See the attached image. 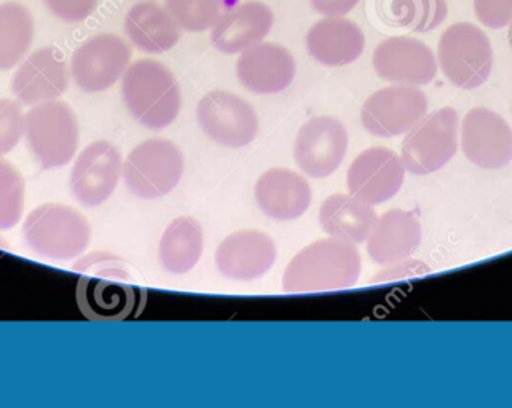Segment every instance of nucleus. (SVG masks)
<instances>
[{
  "mask_svg": "<svg viewBox=\"0 0 512 408\" xmlns=\"http://www.w3.org/2000/svg\"><path fill=\"white\" fill-rule=\"evenodd\" d=\"M361 275L356 244L337 238L315 241L302 249L284 271L283 291L288 294L342 291L355 286Z\"/></svg>",
  "mask_w": 512,
  "mask_h": 408,
  "instance_id": "nucleus-1",
  "label": "nucleus"
},
{
  "mask_svg": "<svg viewBox=\"0 0 512 408\" xmlns=\"http://www.w3.org/2000/svg\"><path fill=\"white\" fill-rule=\"evenodd\" d=\"M122 98L136 122L163 130L181 112V88L173 72L154 59H139L122 77Z\"/></svg>",
  "mask_w": 512,
  "mask_h": 408,
  "instance_id": "nucleus-2",
  "label": "nucleus"
},
{
  "mask_svg": "<svg viewBox=\"0 0 512 408\" xmlns=\"http://www.w3.org/2000/svg\"><path fill=\"white\" fill-rule=\"evenodd\" d=\"M23 236L31 251L40 257L72 260L87 251L91 227L87 217L77 209L47 203L29 212L24 220Z\"/></svg>",
  "mask_w": 512,
  "mask_h": 408,
  "instance_id": "nucleus-3",
  "label": "nucleus"
},
{
  "mask_svg": "<svg viewBox=\"0 0 512 408\" xmlns=\"http://www.w3.org/2000/svg\"><path fill=\"white\" fill-rule=\"evenodd\" d=\"M24 134L29 150L44 169L63 168L79 150V120L74 109L63 101L32 106L26 114Z\"/></svg>",
  "mask_w": 512,
  "mask_h": 408,
  "instance_id": "nucleus-4",
  "label": "nucleus"
},
{
  "mask_svg": "<svg viewBox=\"0 0 512 408\" xmlns=\"http://www.w3.org/2000/svg\"><path fill=\"white\" fill-rule=\"evenodd\" d=\"M184 176V153L168 139H147L123 163V181L142 200H158L173 192Z\"/></svg>",
  "mask_w": 512,
  "mask_h": 408,
  "instance_id": "nucleus-5",
  "label": "nucleus"
},
{
  "mask_svg": "<svg viewBox=\"0 0 512 408\" xmlns=\"http://www.w3.org/2000/svg\"><path fill=\"white\" fill-rule=\"evenodd\" d=\"M460 117L453 107H442L425 117L402 142L404 168L415 176L436 173L455 157L458 150Z\"/></svg>",
  "mask_w": 512,
  "mask_h": 408,
  "instance_id": "nucleus-6",
  "label": "nucleus"
},
{
  "mask_svg": "<svg viewBox=\"0 0 512 408\" xmlns=\"http://www.w3.org/2000/svg\"><path fill=\"white\" fill-rule=\"evenodd\" d=\"M439 64L447 80L461 90L484 85L492 74L493 50L489 37L471 23H458L444 31L438 48Z\"/></svg>",
  "mask_w": 512,
  "mask_h": 408,
  "instance_id": "nucleus-7",
  "label": "nucleus"
},
{
  "mask_svg": "<svg viewBox=\"0 0 512 408\" xmlns=\"http://www.w3.org/2000/svg\"><path fill=\"white\" fill-rule=\"evenodd\" d=\"M197 120L211 141L232 149L249 146L259 133L256 110L230 91L214 90L203 96L198 102Z\"/></svg>",
  "mask_w": 512,
  "mask_h": 408,
  "instance_id": "nucleus-8",
  "label": "nucleus"
},
{
  "mask_svg": "<svg viewBox=\"0 0 512 408\" xmlns=\"http://www.w3.org/2000/svg\"><path fill=\"white\" fill-rule=\"evenodd\" d=\"M131 48L120 36L99 34L85 40L71 58L75 85L85 93L114 87L130 66Z\"/></svg>",
  "mask_w": 512,
  "mask_h": 408,
  "instance_id": "nucleus-9",
  "label": "nucleus"
},
{
  "mask_svg": "<svg viewBox=\"0 0 512 408\" xmlns=\"http://www.w3.org/2000/svg\"><path fill=\"white\" fill-rule=\"evenodd\" d=\"M428 98L409 85L383 88L369 96L361 109V122L377 138L409 133L428 112Z\"/></svg>",
  "mask_w": 512,
  "mask_h": 408,
  "instance_id": "nucleus-10",
  "label": "nucleus"
},
{
  "mask_svg": "<svg viewBox=\"0 0 512 408\" xmlns=\"http://www.w3.org/2000/svg\"><path fill=\"white\" fill-rule=\"evenodd\" d=\"M123 155L109 141L91 142L79 153L71 171V192L87 208H98L112 197L123 176Z\"/></svg>",
  "mask_w": 512,
  "mask_h": 408,
  "instance_id": "nucleus-11",
  "label": "nucleus"
},
{
  "mask_svg": "<svg viewBox=\"0 0 512 408\" xmlns=\"http://www.w3.org/2000/svg\"><path fill=\"white\" fill-rule=\"evenodd\" d=\"M347 150L345 126L337 118L315 117L297 133L294 158L307 176L324 179L339 169Z\"/></svg>",
  "mask_w": 512,
  "mask_h": 408,
  "instance_id": "nucleus-12",
  "label": "nucleus"
},
{
  "mask_svg": "<svg viewBox=\"0 0 512 408\" xmlns=\"http://www.w3.org/2000/svg\"><path fill=\"white\" fill-rule=\"evenodd\" d=\"M461 149L474 166L505 168L512 160L511 126L493 110H469L461 123Z\"/></svg>",
  "mask_w": 512,
  "mask_h": 408,
  "instance_id": "nucleus-13",
  "label": "nucleus"
},
{
  "mask_svg": "<svg viewBox=\"0 0 512 408\" xmlns=\"http://www.w3.org/2000/svg\"><path fill=\"white\" fill-rule=\"evenodd\" d=\"M406 179V168L393 150L371 147L359 153L348 169L351 195L369 204H380L398 195Z\"/></svg>",
  "mask_w": 512,
  "mask_h": 408,
  "instance_id": "nucleus-14",
  "label": "nucleus"
},
{
  "mask_svg": "<svg viewBox=\"0 0 512 408\" xmlns=\"http://www.w3.org/2000/svg\"><path fill=\"white\" fill-rule=\"evenodd\" d=\"M374 67L380 79L409 87L428 85L438 74L433 50L410 37H390L380 42L374 51Z\"/></svg>",
  "mask_w": 512,
  "mask_h": 408,
  "instance_id": "nucleus-15",
  "label": "nucleus"
},
{
  "mask_svg": "<svg viewBox=\"0 0 512 408\" xmlns=\"http://www.w3.org/2000/svg\"><path fill=\"white\" fill-rule=\"evenodd\" d=\"M69 88V69L63 53L56 47L34 51L16 69L12 93L23 106L55 101Z\"/></svg>",
  "mask_w": 512,
  "mask_h": 408,
  "instance_id": "nucleus-16",
  "label": "nucleus"
},
{
  "mask_svg": "<svg viewBox=\"0 0 512 408\" xmlns=\"http://www.w3.org/2000/svg\"><path fill=\"white\" fill-rule=\"evenodd\" d=\"M275 241L259 230L232 233L216 249V267L233 281H254L276 262Z\"/></svg>",
  "mask_w": 512,
  "mask_h": 408,
  "instance_id": "nucleus-17",
  "label": "nucleus"
},
{
  "mask_svg": "<svg viewBox=\"0 0 512 408\" xmlns=\"http://www.w3.org/2000/svg\"><path fill=\"white\" fill-rule=\"evenodd\" d=\"M237 77L246 90L256 95H276L296 77V59L278 44H257L241 53Z\"/></svg>",
  "mask_w": 512,
  "mask_h": 408,
  "instance_id": "nucleus-18",
  "label": "nucleus"
},
{
  "mask_svg": "<svg viewBox=\"0 0 512 408\" xmlns=\"http://www.w3.org/2000/svg\"><path fill=\"white\" fill-rule=\"evenodd\" d=\"M273 28V12L264 2L249 0L222 13L213 26L211 42L225 55H237L260 44Z\"/></svg>",
  "mask_w": 512,
  "mask_h": 408,
  "instance_id": "nucleus-19",
  "label": "nucleus"
},
{
  "mask_svg": "<svg viewBox=\"0 0 512 408\" xmlns=\"http://www.w3.org/2000/svg\"><path fill=\"white\" fill-rule=\"evenodd\" d=\"M312 198L310 184L291 169H268L256 184L260 211L275 220L299 219L310 208Z\"/></svg>",
  "mask_w": 512,
  "mask_h": 408,
  "instance_id": "nucleus-20",
  "label": "nucleus"
},
{
  "mask_svg": "<svg viewBox=\"0 0 512 408\" xmlns=\"http://www.w3.org/2000/svg\"><path fill=\"white\" fill-rule=\"evenodd\" d=\"M422 243V225L415 214L391 209L377 217L374 230L367 238V254L375 263L390 267L409 259Z\"/></svg>",
  "mask_w": 512,
  "mask_h": 408,
  "instance_id": "nucleus-21",
  "label": "nucleus"
},
{
  "mask_svg": "<svg viewBox=\"0 0 512 408\" xmlns=\"http://www.w3.org/2000/svg\"><path fill=\"white\" fill-rule=\"evenodd\" d=\"M308 53L329 67L347 66L363 55L366 37L358 24L340 16H329L310 29L305 39Z\"/></svg>",
  "mask_w": 512,
  "mask_h": 408,
  "instance_id": "nucleus-22",
  "label": "nucleus"
},
{
  "mask_svg": "<svg viewBox=\"0 0 512 408\" xmlns=\"http://www.w3.org/2000/svg\"><path fill=\"white\" fill-rule=\"evenodd\" d=\"M125 34L144 53L162 55L178 44L181 26L162 5L144 0L131 7L125 16Z\"/></svg>",
  "mask_w": 512,
  "mask_h": 408,
  "instance_id": "nucleus-23",
  "label": "nucleus"
},
{
  "mask_svg": "<svg viewBox=\"0 0 512 408\" xmlns=\"http://www.w3.org/2000/svg\"><path fill=\"white\" fill-rule=\"evenodd\" d=\"M377 222L372 204L355 195L337 193L327 198L320 208V224L331 238L361 244L367 241Z\"/></svg>",
  "mask_w": 512,
  "mask_h": 408,
  "instance_id": "nucleus-24",
  "label": "nucleus"
},
{
  "mask_svg": "<svg viewBox=\"0 0 512 408\" xmlns=\"http://www.w3.org/2000/svg\"><path fill=\"white\" fill-rule=\"evenodd\" d=\"M203 228L190 216L174 219L163 232L158 259L168 273L184 275L193 270L203 254Z\"/></svg>",
  "mask_w": 512,
  "mask_h": 408,
  "instance_id": "nucleus-25",
  "label": "nucleus"
},
{
  "mask_svg": "<svg viewBox=\"0 0 512 408\" xmlns=\"http://www.w3.org/2000/svg\"><path fill=\"white\" fill-rule=\"evenodd\" d=\"M34 42V20L18 2L0 5V71H10L26 58Z\"/></svg>",
  "mask_w": 512,
  "mask_h": 408,
  "instance_id": "nucleus-26",
  "label": "nucleus"
},
{
  "mask_svg": "<svg viewBox=\"0 0 512 408\" xmlns=\"http://www.w3.org/2000/svg\"><path fill=\"white\" fill-rule=\"evenodd\" d=\"M377 12L393 28L430 32L446 20V0H377Z\"/></svg>",
  "mask_w": 512,
  "mask_h": 408,
  "instance_id": "nucleus-27",
  "label": "nucleus"
},
{
  "mask_svg": "<svg viewBox=\"0 0 512 408\" xmlns=\"http://www.w3.org/2000/svg\"><path fill=\"white\" fill-rule=\"evenodd\" d=\"M26 182L20 169L0 157V230H10L24 212Z\"/></svg>",
  "mask_w": 512,
  "mask_h": 408,
  "instance_id": "nucleus-28",
  "label": "nucleus"
},
{
  "mask_svg": "<svg viewBox=\"0 0 512 408\" xmlns=\"http://www.w3.org/2000/svg\"><path fill=\"white\" fill-rule=\"evenodd\" d=\"M166 10L176 23L189 32H203L213 28L219 20L222 0H165Z\"/></svg>",
  "mask_w": 512,
  "mask_h": 408,
  "instance_id": "nucleus-29",
  "label": "nucleus"
},
{
  "mask_svg": "<svg viewBox=\"0 0 512 408\" xmlns=\"http://www.w3.org/2000/svg\"><path fill=\"white\" fill-rule=\"evenodd\" d=\"M23 104L13 99H0V157L12 152L24 136L26 114Z\"/></svg>",
  "mask_w": 512,
  "mask_h": 408,
  "instance_id": "nucleus-30",
  "label": "nucleus"
},
{
  "mask_svg": "<svg viewBox=\"0 0 512 408\" xmlns=\"http://www.w3.org/2000/svg\"><path fill=\"white\" fill-rule=\"evenodd\" d=\"M474 10L487 28H505L512 21V0H474Z\"/></svg>",
  "mask_w": 512,
  "mask_h": 408,
  "instance_id": "nucleus-31",
  "label": "nucleus"
},
{
  "mask_svg": "<svg viewBox=\"0 0 512 408\" xmlns=\"http://www.w3.org/2000/svg\"><path fill=\"white\" fill-rule=\"evenodd\" d=\"M45 5L64 23H80L95 12L98 0H45Z\"/></svg>",
  "mask_w": 512,
  "mask_h": 408,
  "instance_id": "nucleus-32",
  "label": "nucleus"
},
{
  "mask_svg": "<svg viewBox=\"0 0 512 408\" xmlns=\"http://www.w3.org/2000/svg\"><path fill=\"white\" fill-rule=\"evenodd\" d=\"M359 0H312V7L324 16H343L350 13Z\"/></svg>",
  "mask_w": 512,
  "mask_h": 408,
  "instance_id": "nucleus-33",
  "label": "nucleus"
},
{
  "mask_svg": "<svg viewBox=\"0 0 512 408\" xmlns=\"http://www.w3.org/2000/svg\"><path fill=\"white\" fill-rule=\"evenodd\" d=\"M509 24H511V26H509L508 40H509V45H511V48H512V21Z\"/></svg>",
  "mask_w": 512,
  "mask_h": 408,
  "instance_id": "nucleus-34",
  "label": "nucleus"
}]
</instances>
